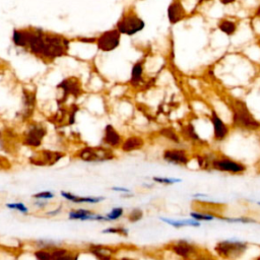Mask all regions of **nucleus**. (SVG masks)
<instances>
[{
	"mask_svg": "<svg viewBox=\"0 0 260 260\" xmlns=\"http://www.w3.org/2000/svg\"><path fill=\"white\" fill-rule=\"evenodd\" d=\"M12 40L15 46L25 48L31 54L48 62L66 55L69 49L68 39L46 32L41 28L14 29Z\"/></svg>",
	"mask_w": 260,
	"mask_h": 260,
	"instance_id": "obj_1",
	"label": "nucleus"
},
{
	"mask_svg": "<svg viewBox=\"0 0 260 260\" xmlns=\"http://www.w3.org/2000/svg\"><path fill=\"white\" fill-rule=\"evenodd\" d=\"M229 107L232 112V123L235 128L247 131L260 129V122L254 117L244 101L232 99L229 102Z\"/></svg>",
	"mask_w": 260,
	"mask_h": 260,
	"instance_id": "obj_2",
	"label": "nucleus"
},
{
	"mask_svg": "<svg viewBox=\"0 0 260 260\" xmlns=\"http://www.w3.org/2000/svg\"><path fill=\"white\" fill-rule=\"evenodd\" d=\"M249 248V244L239 240H222L215 244L214 252L223 260H239Z\"/></svg>",
	"mask_w": 260,
	"mask_h": 260,
	"instance_id": "obj_3",
	"label": "nucleus"
},
{
	"mask_svg": "<svg viewBox=\"0 0 260 260\" xmlns=\"http://www.w3.org/2000/svg\"><path fill=\"white\" fill-rule=\"evenodd\" d=\"M145 26L144 20L136 13L135 10L129 9L125 11L116 24V29L121 35L133 36L141 31Z\"/></svg>",
	"mask_w": 260,
	"mask_h": 260,
	"instance_id": "obj_4",
	"label": "nucleus"
},
{
	"mask_svg": "<svg viewBox=\"0 0 260 260\" xmlns=\"http://www.w3.org/2000/svg\"><path fill=\"white\" fill-rule=\"evenodd\" d=\"M76 157L83 161L95 162L111 160L115 157L114 151L110 147L95 146V147H84L76 153Z\"/></svg>",
	"mask_w": 260,
	"mask_h": 260,
	"instance_id": "obj_5",
	"label": "nucleus"
},
{
	"mask_svg": "<svg viewBox=\"0 0 260 260\" xmlns=\"http://www.w3.org/2000/svg\"><path fill=\"white\" fill-rule=\"evenodd\" d=\"M210 168L212 170L229 173L232 175H241L247 171V167L243 162L226 156H218L212 158L210 160Z\"/></svg>",
	"mask_w": 260,
	"mask_h": 260,
	"instance_id": "obj_6",
	"label": "nucleus"
},
{
	"mask_svg": "<svg viewBox=\"0 0 260 260\" xmlns=\"http://www.w3.org/2000/svg\"><path fill=\"white\" fill-rule=\"evenodd\" d=\"M169 249L177 257L183 260H191L200 252L198 246L187 240H178L172 243L169 246Z\"/></svg>",
	"mask_w": 260,
	"mask_h": 260,
	"instance_id": "obj_7",
	"label": "nucleus"
},
{
	"mask_svg": "<svg viewBox=\"0 0 260 260\" xmlns=\"http://www.w3.org/2000/svg\"><path fill=\"white\" fill-rule=\"evenodd\" d=\"M121 42V34L116 29L104 31L95 39V44L99 50L103 52H111L119 47Z\"/></svg>",
	"mask_w": 260,
	"mask_h": 260,
	"instance_id": "obj_8",
	"label": "nucleus"
},
{
	"mask_svg": "<svg viewBox=\"0 0 260 260\" xmlns=\"http://www.w3.org/2000/svg\"><path fill=\"white\" fill-rule=\"evenodd\" d=\"M162 159L172 165L187 166L190 161V156L183 148H168L162 152Z\"/></svg>",
	"mask_w": 260,
	"mask_h": 260,
	"instance_id": "obj_9",
	"label": "nucleus"
},
{
	"mask_svg": "<svg viewBox=\"0 0 260 260\" xmlns=\"http://www.w3.org/2000/svg\"><path fill=\"white\" fill-rule=\"evenodd\" d=\"M64 156L63 153L51 150H42L30 157V161L37 166H52Z\"/></svg>",
	"mask_w": 260,
	"mask_h": 260,
	"instance_id": "obj_10",
	"label": "nucleus"
},
{
	"mask_svg": "<svg viewBox=\"0 0 260 260\" xmlns=\"http://www.w3.org/2000/svg\"><path fill=\"white\" fill-rule=\"evenodd\" d=\"M210 121L213 127V139L215 141H223L230 133V129L226 126V124L220 119V117L217 115V113L212 110L210 115Z\"/></svg>",
	"mask_w": 260,
	"mask_h": 260,
	"instance_id": "obj_11",
	"label": "nucleus"
},
{
	"mask_svg": "<svg viewBox=\"0 0 260 260\" xmlns=\"http://www.w3.org/2000/svg\"><path fill=\"white\" fill-rule=\"evenodd\" d=\"M45 135L46 128L43 125H32L25 133L23 143L31 147H38L42 143V140Z\"/></svg>",
	"mask_w": 260,
	"mask_h": 260,
	"instance_id": "obj_12",
	"label": "nucleus"
},
{
	"mask_svg": "<svg viewBox=\"0 0 260 260\" xmlns=\"http://www.w3.org/2000/svg\"><path fill=\"white\" fill-rule=\"evenodd\" d=\"M167 14L169 22L171 24H176L186 17L187 12L180 0H173L168 6Z\"/></svg>",
	"mask_w": 260,
	"mask_h": 260,
	"instance_id": "obj_13",
	"label": "nucleus"
},
{
	"mask_svg": "<svg viewBox=\"0 0 260 260\" xmlns=\"http://www.w3.org/2000/svg\"><path fill=\"white\" fill-rule=\"evenodd\" d=\"M68 218L71 220H99V221H107L105 215L96 214L90 209L78 208L72 209L68 213Z\"/></svg>",
	"mask_w": 260,
	"mask_h": 260,
	"instance_id": "obj_14",
	"label": "nucleus"
},
{
	"mask_svg": "<svg viewBox=\"0 0 260 260\" xmlns=\"http://www.w3.org/2000/svg\"><path fill=\"white\" fill-rule=\"evenodd\" d=\"M50 250L49 260H78L80 252L76 250H70L63 247H52Z\"/></svg>",
	"mask_w": 260,
	"mask_h": 260,
	"instance_id": "obj_15",
	"label": "nucleus"
},
{
	"mask_svg": "<svg viewBox=\"0 0 260 260\" xmlns=\"http://www.w3.org/2000/svg\"><path fill=\"white\" fill-rule=\"evenodd\" d=\"M103 142L109 147L117 148L121 146L123 139L121 134L112 125H107L105 128Z\"/></svg>",
	"mask_w": 260,
	"mask_h": 260,
	"instance_id": "obj_16",
	"label": "nucleus"
},
{
	"mask_svg": "<svg viewBox=\"0 0 260 260\" xmlns=\"http://www.w3.org/2000/svg\"><path fill=\"white\" fill-rule=\"evenodd\" d=\"M58 87L63 88L64 98L67 96L68 94H72V95L77 96L81 93V84H80L79 80L75 77H70V78L64 79L58 85Z\"/></svg>",
	"mask_w": 260,
	"mask_h": 260,
	"instance_id": "obj_17",
	"label": "nucleus"
},
{
	"mask_svg": "<svg viewBox=\"0 0 260 260\" xmlns=\"http://www.w3.org/2000/svg\"><path fill=\"white\" fill-rule=\"evenodd\" d=\"M144 144H145V141L142 137L137 135H132L126 138L125 140H123L120 148L124 152H131V151H135L142 148Z\"/></svg>",
	"mask_w": 260,
	"mask_h": 260,
	"instance_id": "obj_18",
	"label": "nucleus"
},
{
	"mask_svg": "<svg viewBox=\"0 0 260 260\" xmlns=\"http://www.w3.org/2000/svg\"><path fill=\"white\" fill-rule=\"evenodd\" d=\"M60 194L62 195V197H64L68 201L76 203V204H82V203L94 204V203H99V202H101V201H103L105 199L104 197H89V196L84 197V196H78V195H75V194L67 192V191H61Z\"/></svg>",
	"mask_w": 260,
	"mask_h": 260,
	"instance_id": "obj_19",
	"label": "nucleus"
},
{
	"mask_svg": "<svg viewBox=\"0 0 260 260\" xmlns=\"http://www.w3.org/2000/svg\"><path fill=\"white\" fill-rule=\"evenodd\" d=\"M217 28L226 36H233L237 31V23L231 19H220L217 23Z\"/></svg>",
	"mask_w": 260,
	"mask_h": 260,
	"instance_id": "obj_20",
	"label": "nucleus"
},
{
	"mask_svg": "<svg viewBox=\"0 0 260 260\" xmlns=\"http://www.w3.org/2000/svg\"><path fill=\"white\" fill-rule=\"evenodd\" d=\"M143 74V62L137 61L133 64L131 69V75H130V84L131 85H137L142 78Z\"/></svg>",
	"mask_w": 260,
	"mask_h": 260,
	"instance_id": "obj_21",
	"label": "nucleus"
},
{
	"mask_svg": "<svg viewBox=\"0 0 260 260\" xmlns=\"http://www.w3.org/2000/svg\"><path fill=\"white\" fill-rule=\"evenodd\" d=\"M164 222L176 228H184V226H199L200 222L194 219H181V220H176V219H171V218H160Z\"/></svg>",
	"mask_w": 260,
	"mask_h": 260,
	"instance_id": "obj_22",
	"label": "nucleus"
},
{
	"mask_svg": "<svg viewBox=\"0 0 260 260\" xmlns=\"http://www.w3.org/2000/svg\"><path fill=\"white\" fill-rule=\"evenodd\" d=\"M181 133L184 139L189 141H200V137L197 134L194 126L192 124L184 125L181 129Z\"/></svg>",
	"mask_w": 260,
	"mask_h": 260,
	"instance_id": "obj_23",
	"label": "nucleus"
},
{
	"mask_svg": "<svg viewBox=\"0 0 260 260\" xmlns=\"http://www.w3.org/2000/svg\"><path fill=\"white\" fill-rule=\"evenodd\" d=\"M159 135L165 137L166 139L174 142V143H180V136L176 133L174 128L172 127H165L159 130Z\"/></svg>",
	"mask_w": 260,
	"mask_h": 260,
	"instance_id": "obj_24",
	"label": "nucleus"
},
{
	"mask_svg": "<svg viewBox=\"0 0 260 260\" xmlns=\"http://www.w3.org/2000/svg\"><path fill=\"white\" fill-rule=\"evenodd\" d=\"M124 214V209L122 207H114L109 213L105 215L107 221H113L119 219Z\"/></svg>",
	"mask_w": 260,
	"mask_h": 260,
	"instance_id": "obj_25",
	"label": "nucleus"
},
{
	"mask_svg": "<svg viewBox=\"0 0 260 260\" xmlns=\"http://www.w3.org/2000/svg\"><path fill=\"white\" fill-rule=\"evenodd\" d=\"M102 233L103 234H115V235H119V236H123V237L128 236V230L124 226H110V228L103 230Z\"/></svg>",
	"mask_w": 260,
	"mask_h": 260,
	"instance_id": "obj_26",
	"label": "nucleus"
},
{
	"mask_svg": "<svg viewBox=\"0 0 260 260\" xmlns=\"http://www.w3.org/2000/svg\"><path fill=\"white\" fill-rule=\"evenodd\" d=\"M190 216L192 217V219L194 220H197V221H210V220H213L214 218H216L215 216L213 215H210V214H206V213H203V212H198V211H193L190 213Z\"/></svg>",
	"mask_w": 260,
	"mask_h": 260,
	"instance_id": "obj_27",
	"label": "nucleus"
},
{
	"mask_svg": "<svg viewBox=\"0 0 260 260\" xmlns=\"http://www.w3.org/2000/svg\"><path fill=\"white\" fill-rule=\"evenodd\" d=\"M143 217V210L140 208H134L132 209L128 215H127V219L129 222H137L139 221L141 218Z\"/></svg>",
	"mask_w": 260,
	"mask_h": 260,
	"instance_id": "obj_28",
	"label": "nucleus"
},
{
	"mask_svg": "<svg viewBox=\"0 0 260 260\" xmlns=\"http://www.w3.org/2000/svg\"><path fill=\"white\" fill-rule=\"evenodd\" d=\"M221 220L229 221V222H242V223H251V222H257L256 219L250 218V217H221Z\"/></svg>",
	"mask_w": 260,
	"mask_h": 260,
	"instance_id": "obj_29",
	"label": "nucleus"
},
{
	"mask_svg": "<svg viewBox=\"0 0 260 260\" xmlns=\"http://www.w3.org/2000/svg\"><path fill=\"white\" fill-rule=\"evenodd\" d=\"M152 180L156 183L164 184V185H172L178 182H181L180 179H175V178H167V177H153Z\"/></svg>",
	"mask_w": 260,
	"mask_h": 260,
	"instance_id": "obj_30",
	"label": "nucleus"
},
{
	"mask_svg": "<svg viewBox=\"0 0 260 260\" xmlns=\"http://www.w3.org/2000/svg\"><path fill=\"white\" fill-rule=\"evenodd\" d=\"M6 207L9 209H15L20 211L21 213H27L28 209L22 202H14V203H7Z\"/></svg>",
	"mask_w": 260,
	"mask_h": 260,
	"instance_id": "obj_31",
	"label": "nucleus"
},
{
	"mask_svg": "<svg viewBox=\"0 0 260 260\" xmlns=\"http://www.w3.org/2000/svg\"><path fill=\"white\" fill-rule=\"evenodd\" d=\"M37 260H49L50 259V250L49 249H39L34 252Z\"/></svg>",
	"mask_w": 260,
	"mask_h": 260,
	"instance_id": "obj_32",
	"label": "nucleus"
},
{
	"mask_svg": "<svg viewBox=\"0 0 260 260\" xmlns=\"http://www.w3.org/2000/svg\"><path fill=\"white\" fill-rule=\"evenodd\" d=\"M54 194L50 191H42V192H39V193H36L32 195V198L35 199H51V198H54Z\"/></svg>",
	"mask_w": 260,
	"mask_h": 260,
	"instance_id": "obj_33",
	"label": "nucleus"
},
{
	"mask_svg": "<svg viewBox=\"0 0 260 260\" xmlns=\"http://www.w3.org/2000/svg\"><path fill=\"white\" fill-rule=\"evenodd\" d=\"M191 260H216V258L207 252H199Z\"/></svg>",
	"mask_w": 260,
	"mask_h": 260,
	"instance_id": "obj_34",
	"label": "nucleus"
},
{
	"mask_svg": "<svg viewBox=\"0 0 260 260\" xmlns=\"http://www.w3.org/2000/svg\"><path fill=\"white\" fill-rule=\"evenodd\" d=\"M112 190L116 191V192H123V193H129L130 192V190L125 188V187H112Z\"/></svg>",
	"mask_w": 260,
	"mask_h": 260,
	"instance_id": "obj_35",
	"label": "nucleus"
},
{
	"mask_svg": "<svg viewBox=\"0 0 260 260\" xmlns=\"http://www.w3.org/2000/svg\"><path fill=\"white\" fill-rule=\"evenodd\" d=\"M61 206H59L57 209H55V210H52V211H48V212H46V215H49V216H53V215H57L58 213H60V211H61Z\"/></svg>",
	"mask_w": 260,
	"mask_h": 260,
	"instance_id": "obj_36",
	"label": "nucleus"
},
{
	"mask_svg": "<svg viewBox=\"0 0 260 260\" xmlns=\"http://www.w3.org/2000/svg\"><path fill=\"white\" fill-rule=\"evenodd\" d=\"M35 205H36V206H39L40 208H43V207L47 206L48 204H47V202H42V201H36V202H35Z\"/></svg>",
	"mask_w": 260,
	"mask_h": 260,
	"instance_id": "obj_37",
	"label": "nucleus"
},
{
	"mask_svg": "<svg viewBox=\"0 0 260 260\" xmlns=\"http://www.w3.org/2000/svg\"><path fill=\"white\" fill-rule=\"evenodd\" d=\"M219 2H220L222 5H229V4L235 3L236 0H219Z\"/></svg>",
	"mask_w": 260,
	"mask_h": 260,
	"instance_id": "obj_38",
	"label": "nucleus"
},
{
	"mask_svg": "<svg viewBox=\"0 0 260 260\" xmlns=\"http://www.w3.org/2000/svg\"><path fill=\"white\" fill-rule=\"evenodd\" d=\"M117 260H137V259L132 258V257H122V258H119Z\"/></svg>",
	"mask_w": 260,
	"mask_h": 260,
	"instance_id": "obj_39",
	"label": "nucleus"
},
{
	"mask_svg": "<svg viewBox=\"0 0 260 260\" xmlns=\"http://www.w3.org/2000/svg\"><path fill=\"white\" fill-rule=\"evenodd\" d=\"M255 16H257V17H260V6L258 7V9L256 10V13H255Z\"/></svg>",
	"mask_w": 260,
	"mask_h": 260,
	"instance_id": "obj_40",
	"label": "nucleus"
},
{
	"mask_svg": "<svg viewBox=\"0 0 260 260\" xmlns=\"http://www.w3.org/2000/svg\"><path fill=\"white\" fill-rule=\"evenodd\" d=\"M209 1H211V0H198V2H197V4H198V5H200V4H202V3H204V2H209Z\"/></svg>",
	"mask_w": 260,
	"mask_h": 260,
	"instance_id": "obj_41",
	"label": "nucleus"
},
{
	"mask_svg": "<svg viewBox=\"0 0 260 260\" xmlns=\"http://www.w3.org/2000/svg\"><path fill=\"white\" fill-rule=\"evenodd\" d=\"M257 204H258V205H260V201H259V202H257Z\"/></svg>",
	"mask_w": 260,
	"mask_h": 260,
	"instance_id": "obj_42",
	"label": "nucleus"
}]
</instances>
